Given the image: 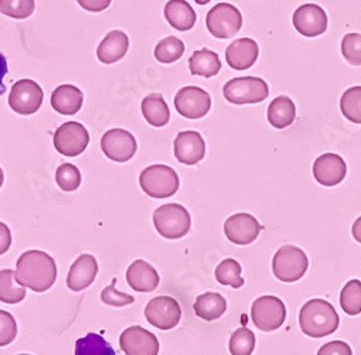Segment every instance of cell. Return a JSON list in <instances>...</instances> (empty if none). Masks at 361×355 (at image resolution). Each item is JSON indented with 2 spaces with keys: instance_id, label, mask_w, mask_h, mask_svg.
Returning <instances> with one entry per match:
<instances>
[{
  "instance_id": "12",
  "label": "cell",
  "mask_w": 361,
  "mask_h": 355,
  "mask_svg": "<svg viewBox=\"0 0 361 355\" xmlns=\"http://www.w3.org/2000/svg\"><path fill=\"white\" fill-rule=\"evenodd\" d=\"M175 108L183 117L198 120L212 108V97L202 88L188 85L176 93Z\"/></svg>"
},
{
  "instance_id": "2",
  "label": "cell",
  "mask_w": 361,
  "mask_h": 355,
  "mask_svg": "<svg viewBox=\"0 0 361 355\" xmlns=\"http://www.w3.org/2000/svg\"><path fill=\"white\" fill-rule=\"evenodd\" d=\"M299 327L311 338H324L338 330L340 316L329 302L311 299L300 308Z\"/></svg>"
},
{
  "instance_id": "24",
  "label": "cell",
  "mask_w": 361,
  "mask_h": 355,
  "mask_svg": "<svg viewBox=\"0 0 361 355\" xmlns=\"http://www.w3.org/2000/svg\"><path fill=\"white\" fill-rule=\"evenodd\" d=\"M164 15L168 23L179 32L190 31L197 22L195 11L185 0H169L165 5Z\"/></svg>"
},
{
  "instance_id": "8",
  "label": "cell",
  "mask_w": 361,
  "mask_h": 355,
  "mask_svg": "<svg viewBox=\"0 0 361 355\" xmlns=\"http://www.w3.org/2000/svg\"><path fill=\"white\" fill-rule=\"evenodd\" d=\"M252 320L263 332L279 330L286 320V306L276 296H260L252 305Z\"/></svg>"
},
{
  "instance_id": "27",
  "label": "cell",
  "mask_w": 361,
  "mask_h": 355,
  "mask_svg": "<svg viewBox=\"0 0 361 355\" xmlns=\"http://www.w3.org/2000/svg\"><path fill=\"white\" fill-rule=\"evenodd\" d=\"M190 71L192 75H201L205 78L214 77L221 70V61L217 52L202 48L195 51L190 58Z\"/></svg>"
},
{
  "instance_id": "23",
  "label": "cell",
  "mask_w": 361,
  "mask_h": 355,
  "mask_svg": "<svg viewBox=\"0 0 361 355\" xmlns=\"http://www.w3.org/2000/svg\"><path fill=\"white\" fill-rule=\"evenodd\" d=\"M129 49V38L122 31H111L100 42L97 48V58L103 64H114L122 59Z\"/></svg>"
},
{
  "instance_id": "43",
  "label": "cell",
  "mask_w": 361,
  "mask_h": 355,
  "mask_svg": "<svg viewBox=\"0 0 361 355\" xmlns=\"http://www.w3.org/2000/svg\"><path fill=\"white\" fill-rule=\"evenodd\" d=\"M0 228H2V254L9 249L11 244V232L9 228L2 223L0 224Z\"/></svg>"
},
{
  "instance_id": "7",
  "label": "cell",
  "mask_w": 361,
  "mask_h": 355,
  "mask_svg": "<svg viewBox=\"0 0 361 355\" xmlns=\"http://www.w3.org/2000/svg\"><path fill=\"white\" fill-rule=\"evenodd\" d=\"M205 25L214 38L230 39L242 29L243 16L234 5L219 4L207 13Z\"/></svg>"
},
{
  "instance_id": "28",
  "label": "cell",
  "mask_w": 361,
  "mask_h": 355,
  "mask_svg": "<svg viewBox=\"0 0 361 355\" xmlns=\"http://www.w3.org/2000/svg\"><path fill=\"white\" fill-rule=\"evenodd\" d=\"M142 114L145 120L155 127H164L169 122V107L161 94H149L142 101Z\"/></svg>"
},
{
  "instance_id": "17",
  "label": "cell",
  "mask_w": 361,
  "mask_h": 355,
  "mask_svg": "<svg viewBox=\"0 0 361 355\" xmlns=\"http://www.w3.org/2000/svg\"><path fill=\"white\" fill-rule=\"evenodd\" d=\"M175 158L184 165L192 166L205 156V142L198 132H179L173 142Z\"/></svg>"
},
{
  "instance_id": "22",
  "label": "cell",
  "mask_w": 361,
  "mask_h": 355,
  "mask_svg": "<svg viewBox=\"0 0 361 355\" xmlns=\"http://www.w3.org/2000/svg\"><path fill=\"white\" fill-rule=\"evenodd\" d=\"M84 96L78 87L71 84L58 85L52 92L51 96V106L52 108L64 116H73L80 111L82 107Z\"/></svg>"
},
{
  "instance_id": "3",
  "label": "cell",
  "mask_w": 361,
  "mask_h": 355,
  "mask_svg": "<svg viewBox=\"0 0 361 355\" xmlns=\"http://www.w3.org/2000/svg\"><path fill=\"white\" fill-rule=\"evenodd\" d=\"M154 225L164 239L178 240L190 232L191 216L183 205L165 204L154 213Z\"/></svg>"
},
{
  "instance_id": "4",
  "label": "cell",
  "mask_w": 361,
  "mask_h": 355,
  "mask_svg": "<svg viewBox=\"0 0 361 355\" xmlns=\"http://www.w3.org/2000/svg\"><path fill=\"white\" fill-rule=\"evenodd\" d=\"M140 188L150 198H169L179 189L178 173L166 165H150L139 176Z\"/></svg>"
},
{
  "instance_id": "1",
  "label": "cell",
  "mask_w": 361,
  "mask_h": 355,
  "mask_svg": "<svg viewBox=\"0 0 361 355\" xmlns=\"http://www.w3.org/2000/svg\"><path fill=\"white\" fill-rule=\"evenodd\" d=\"M16 279L34 292H47L56 280V263L45 251L27 250L16 261Z\"/></svg>"
},
{
  "instance_id": "36",
  "label": "cell",
  "mask_w": 361,
  "mask_h": 355,
  "mask_svg": "<svg viewBox=\"0 0 361 355\" xmlns=\"http://www.w3.org/2000/svg\"><path fill=\"white\" fill-rule=\"evenodd\" d=\"M35 11V0H0V12L13 19H26Z\"/></svg>"
},
{
  "instance_id": "13",
  "label": "cell",
  "mask_w": 361,
  "mask_h": 355,
  "mask_svg": "<svg viewBox=\"0 0 361 355\" xmlns=\"http://www.w3.org/2000/svg\"><path fill=\"white\" fill-rule=\"evenodd\" d=\"M100 146L103 154L110 161L118 163L130 161L137 151L135 136L125 129H110L106 132L102 137Z\"/></svg>"
},
{
  "instance_id": "21",
  "label": "cell",
  "mask_w": 361,
  "mask_h": 355,
  "mask_svg": "<svg viewBox=\"0 0 361 355\" xmlns=\"http://www.w3.org/2000/svg\"><path fill=\"white\" fill-rule=\"evenodd\" d=\"M129 286L142 293L154 292L159 286V275L154 266L145 260H135L126 272Z\"/></svg>"
},
{
  "instance_id": "32",
  "label": "cell",
  "mask_w": 361,
  "mask_h": 355,
  "mask_svg": "<svg viewBox=\"0 0 361 355\" xmlns=\"http://www.w3.org/2000/svg\"><path fill=\"white\" fill-rule=\"evenodd\" d=\"M340 108L347 120L361 125V85L350 87L340 100Z\"/></svg>"
},
{
  "instance_id": "9",
  "label": "cell",
  "mask_w": 361,
  "mask_h": 355,
  "mask_svg": "<svg viewBox=\"0 0 361 355\" xmlns=\"http://www.w3.org/2000/svg\"><path fill=\"white\" fill-rule=\"evenodd\" d=\"M90 143L87 129L78 122H67L54 133V147L64 156L81 155Z\"/></svg>"
},
{
  "instance_id": "25",
  "label": "cell",
  "mask_w": 361,
  "mask_h": 355,
  "mask_svg": "<svg viewBox=\"0 0 361 355\" xmlns=\"http://www.w3.org/2000/svg\"><path fill=\"white\" fill-rule=\"evenodd\" d=\"M227 311V301L224 296L216 292H205L200 294L195 304H194V312L198 318L204 320H216L221 318Z\"/></svg>"
},
{
  "instance_id": "19",
  "label": "cell",
  "mask_w": 361,
  "mask_h": 355,
  "mask_svg": "<svg viewBox=\"0 0 361 355\" xmlns=\"http://www.w3.org/2000/svg\"><path fill=\"white\" fill-rule=\"evenodd\" d=\"M259 58V45L252 38L233 41L226 49L227 64L237 71H245L255 66Z\"/></svg>"
},
{
  "instance_id": "29",
  "label": "cell",
  "mask_w": 361,
  "mask_h": 355,
  "mask_svg": "<svg viewBox=\"0 0 361 355\" xmlns=\"http://www.w3.org/2000/svg\"><path fill=\"white\" fill-rule=\"evenodd\" d=\"M26 287L16 279V272L4 269L0 272V301L4 304H19L25 299Z\"/></svg>"
},
{
  "instance_id": "45",
  "label": "cell",
  "mask_w": 361,
  "mask_h": 355,
  "mask_svg": "<svg viewBox=\"0 0 361 355\" xmlns=\"http://www.w3.org/2000/svg\"><path fill=\"white\" fill-rule=\"evenodd\" d=\"M209 2H212V0H195V4H197V5H201V6H204V5L209 4Z\"/></svg>"
},
{
  "instance_id": "30",
  "label": "cell",
  "mask_w": 361,
  "mask_h": 355,
  "mask_svg": "<svg viewBox=\"0 0 361 355\" xmlns=\"http://www.w3.org/2000/svg\"><path fill=\"white\" fill-rule=\"evenodd\" d=\"M75 355H116V351L102 335L90 332L77 340Z\"/></svg>"
},
{
  "instance_id": "10",
  "label": "cell",
  "mask_w": 361,
  "mask_h": 355,
  "mask_svg": "<svg viewBox=\"0 0 361 355\" xmlns=\"http://www.w3.org/2000/svg\"><path fill=\"white\" fill-rule=\"evenodd\" d=\"M180 306L171 296H157L145 308L146 320L158 330L168 331L175 328L180 320Z\"/></svg>"
},
{
  "instance_id": "41",
  "label": "cell",
  "mask_w": 361,
  "mask_h": 355,
  "mask_svg": "<svg viewBox=\"0 0 361 355\" xmlns=\"http://www.w3.org/2000/svg\"><path fill=\"white\" fill-rule=\"evenodd\" d=\"M317 355H353L351 347L344 341H331L324 344Z\"/></svg>"
},
{
  "instance_id": "31",
  "label": "cell",
  "mask_w": 361,
  "mask_h": 355,
  "mask_svg": "<svg viewBox=\"0 0 361 355\" xmlns=\"http://www.w3.org/2000/svg\"><path fill=\"white\" fill-rule=\"evenodd\" d=\"M216 279L220 285L231 286L234 289H240L245 285V279L242 278V266L234 259H226L217 266Z\"/></svg>"
},
{
  "instance_id": "35",
  "label": "cell",
  "mask_w": 361,
  "mask_h": 355,
  "mask_svg": "<svg viewBox=\"0 0 361 355\" xmlns=\"http://www.w3.org/2000/svg\"><path fill=\"white\" fill-rule=\"evenodd\" d=\"M256 347V337L249 328L235 330L228 341L231 355H252Z\"/></svg>"
},
{
  "instance_id": "18",
  "label": "cell",
  "mask_w": 361,
  "mask_h": 355,
  "mask_svg": "<svg viewBox=\"0 0 361 355\" xmlns=\"http://www.w3.org/2000/svg\"><path fill=\"white\" fill-rule=\"evenodd\" d=\"M314 178L324 187H336L344 181L347 165L340 155L324 154L314 162Z\"/></svg>"
},
{
  "instance_id": "6",
  "label": "cell",
  "mask_w": 361,
  "mask_h": 355,
  "mask_svg": "<svg viewBox=\"0 0 361 355\" xmlns=\"http://www.w3.org/2000/svg\"><path fill=\"white\" fill-rule=\"evenodd\" d=\"M223 94L228 103L243 106L262 103L269 96L266 81L257 77L233 78L223 87Z\"/></svg>"
},
{
  "instance_id": "40",
  "label": "cell",
  "mask_w": 361,
  "mask_h": 355,
  "mask_svg": "<svg viewBox=\"0 0 361 355\" xmlns=\"http://www.w3.org/2000/svg\"><path fill=\"white\" fill-rule=\"evenodd\" d=\"M16 334L18 325L15 318L6 311H0V345H9L16 338Z\"/></svg>"
},
{
  "instance_id": "34",
  "label": "cell",
  "mask_w": 361,
  "mask_h": 355,
  "mask_svg": "<svg viewBox=\"0 0 361 355\" xmlns=\"http://www.w3.org/2000/svg\"><path fill=\"white\" fill-rule=\"evenodd\" d=\"M185 45L176 37H168L155 46V58L162 64H172L184 55Z\"/></svg>"
},
{
  "instance_id": "14",
  "label": "cell",
  "mask_w": 361,
  "mask_h": 355,
  "mask_svg": "<svg viewBox=\"0 0 361 355\" xmlns=\"http://www.w3.org/2000/svg\"><path fill=\"white\" fill-rule=\"evenodd\" d=\"M292 22L296 31L307 38L319 37L328 27V16L325 11L314 4L299 6L293 13Z\"/></svg>"
},
{
  "instance_id": "42",
  "label": "cell",
  "mask_w": 361,
  "mask_h": 355,
  "mask_svg": "<svg viewBox=\"0 0 361 355\" xmlns=\"http://www.w3.org/2000/svg\"><path fill=\"white\" fill-rule=\"evenodd\" d=\"M77 2L84 11L97 13L106 11L110 6L111 0H77Z\"/></svg>"
},
{
  "instance_id": "38",
  "label": "cell",
  "mask_w": 361,
  "mask_h": 355,
  "mask_svg": "<svg viewBox=\"0 0 361 355\" xmlns=\"http://www.w3.org/2000/svg\"><path fill=\"white\" fill-rule=\"evenodd\" d=\"M341 54L351 66H361V35L347 34L341 41Z\"/></svg>"
},
{
  "instance_id": "26",
  "label": "cell",
  "mask_w": 361,
  "mask_h": 355,
  "mask_svg": "<svg viewBox=\"0 0 361 355\" xmlns=\"http://www.w3.org/2000/svg\"><path fill=\"white\" fill-rule=\"evenodd\" d=\"M296 117L295 103L288 96H279L267 108V120L275 129L289 127Z\"/></svg>"
},
{
  "instance_id": "5",
  "label": "cell",
  "mask_w": 361,
  "mask_h": 355,
  "mask_svg": "<svg viewBox=\"0 0 361 355\" xmlns=\"http://www.w3.org/2000/svg\"><path fill=\"white\" fill-rule=\"evenodd\" d=\"M308 266V257L302 250L292 244H286L275 253L272 270L278 280L285 283H293L305 276Z\"/></svg>"
},
{
  "instance_id": "44",
  "label": "cell",
  "mask_w": 361,
  "mask_h": 355,
  "mask_svg": "<svg viewBox=\"0 0 361 355\" xmlns=\"http://www.w3.org/2000/svg\"><path fill=\"white\" fill-rule=\"evenodd\" d=\"M351 232H353L354 240L361 244V217H358V218L354 221L353 228H351Z\"/></svg>"
},
{
  "instance_id": "11",
  "label": "cell",
  "mask_w": 361,
  "mask_h": 355,
  "mask_svg": "<svg viewBox=\"0 0 361 355\" xmlns=\"http://www.w3.org/2000/svg\"><path fill=\"white\" fill-rule=\"evenodd\" d=\"M44 101L41 85L32 80H19L12 85L9 94V106L13 111L29 116L37 113Z\"/></svg>"
},
{
  "instance_id": "39",
  "label": "cell",
  "mask_w": 361,
  "mask_h": 355,
  "mask_svg": "<svg viewBox=\"0 0 361 355\" xmlns=\"http://www.w3.org/2000/svg\"><path fill=\"white\" fill-rule=\"evenodd\" d=\"M117 279L114 278L111 285L104 287L103 292H102V301L103 304L109 305V306H114V308H122V306H128V305H132L135 302V298L128 293H123V292H118L114 285H116Z\"/></svg>"
},
{
  "instance_id": "16",
  "label": "cell",
  "mask_w": 361,
  "mask_h": 355,
  "mask_svg": "<svg viewBox=\"0 0 361 355\" xmlns=\"http://www.w3.org/2000/svg\"><path fill=\"white\" fill-rule=\"evenodd\" d=\"M260 223L247 213H238L228 217L224 223V234L227 239L238 246L252 244L260 234Z\"/></svg>"
},
{
  "instance_id": "37",
  "label": "cell",
  "mask_w": 361,
  "mask_h": 355,
  "mask_svg": "<svg viewBox=\"0 0 361 355\" xmlns=\"http://www.w3.org/2000/svg\"><path fill=\"white\" fill-rule=\"evenodd\" d=\"M55 180H56L58 187L63 191L71 192V191L78 189V187L81 184V173L77 166H74L71 163H64L56 169Z\"/></svg>"
},
{
  "instance_id": "33",
  "label": "cell",
  "mask_w": 361,
  "mask_h": 355,
  "mask_svg": "<svg viewBox=\"0 0 361 355\" xmlns=\"http://www.w3.org/2000/svg\"><path fill=\"white\" fill-rule=\"evenodd\" d=\"M340 305L343 311L350 316L361 313V282L358 279L347 282L341 289Z\"/></svg>"
},
{
  "instance_id": "46",
  "label": "cell",
  "mask_w": 361,
  "mask_h": 355,
  "mask_svg": "<svg viewBox=\"0 0 361 355\" xmlns=\"http://www.w3.org/2000/svg\"><path fill=\"white\" fill-rule=\"evenodd\" d=\"M18 355H29V354H18Z\"/></svg>"
},
{
  "instance_id": "20",
  "label": "cell",
  "mask_w": 361,
  "mask_h": 355,
  "mask_svg": "<svg viewBox=\"0 0 361 355\" xmlns=\"http://www.w3.org/2000/svg\"><path fill=\"white\" fill-rule=\"evenodd\" d=\"M99 273V264L94 256L81 254L70 268L67 276V286L73 292H81L96 280Z\"/></svg>"
},
{
  "instance_id": "15",
  "label": "cell",
  "mask_w": 361,
  "mask_h": 355,
  "mask_svg": "<svg viewBox=\"0 0 361 355\" xmlns=\"http://www.w3.org/2000/svg\"><path fill=\"white\" fill-rule=\"evenodd\" d=\"M118 344L126 355H158V338L145 328L135 325L120 334Z\"/></svg>"
}]
</instances>
